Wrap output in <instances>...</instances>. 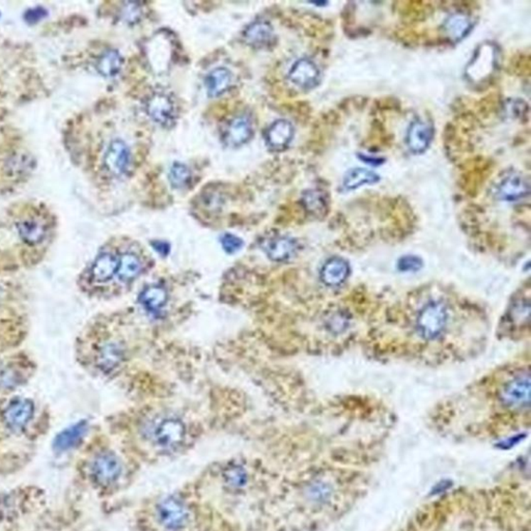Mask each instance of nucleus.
Instances as JSON below:
<instances>
[{
  "mask_svg": "<svg viewBox=\"0 0 531 531\" xmlns=\"http://www.w3.org/2000/svg\"><path fill=\"white\" fill-rule=\"evenodd\" d=\"M88 426L86 421H80V423L65 429V431L56 436V440H54V448L58 451H65L74 448L75 446L81 443L86 433H88Z\"/></svg>",
  "mask_w": 531,
  "mask_h": 531,
  "instance_id": "nucleus-23",
  "label": "nucleus"
},
{
  "mask_svg": "<svg viewBox=\"0 0 531 531\" xmlns=\"http://www.w3.org/2000/svg\"><path fill=\"white\" fill-rule=\"evenodd\" d=\"M191 480L215 531H258L272 487L262 455L213 461Z\"/></svg>",
  "mask_w": 531,
  "mask_h": 531,
  "instance_id": "nucleus-2",
  "label": "nucleus"
},
{
  "mask_svg": "<svg viewBox=\"0 0 531 531\" xmlns=\"http://www.w3.org/2000/svg\"><path fill=\"white\" fill-rule=\"evenodd\" d=\"M25 374L17 363H6L0 367V390L10 391L24 382Z\"/></svg>",
  "mask_w": 531,
  "mask_h": 531,
  "instance_id": "nucleus-26",
  "label": "nucleus"
},
{
  "mask_svg": "<svg viewBox=\"0 0 531 531\" xmlns=\"http://www.w3.org/2000/svg\"><path fill=\"white\" fill-rule=\"evenodd\" d=\"M501 404L510 410H523L530 405V376L520 373L512 377L501 388Z\"/></svg>",
  "mask_w": 531,
  "mask_h": 531,
  "instance_id": "nucleus-6",
  "label": "nucleus"
},
{
  "mask_svg": "<svg viewBox=\"0 0 531 531\" xmlns=\"http://www.w3.org/2000/svg\"><path fill=\"white\" fill-rule=\"evenodd\" d=\"M142 271V262L133 253H122L119 258L117 275L122 283H129L137 278Z\"/></svg>",
  "mask_w": 531,
  "mask_h": 531,
  "instance_id": "nucleus-28",
  "label": "nucleus"
},
{
  "mask_svg": "<svg viewBox=\"0 0 531 531\" xmlns=\"http://www.w3.org/2000/svg\"><path fill=\"white\" fill-rule=\"evenodd\" d=\"M0 300H1V294H0Z\"/></svg>",
  "mask_w": 531,
  "mask_h": 531,
  "instance_id": "nucleus-37",
  "label": "nucleus"
},
{
  "mask_svg": "<svg viewBox=\"0 0 531 531\" xmlns=\"http://www.w3.org/2000/svg\"><path fill=\"white\" fill-rule=\"evenodd\" d=\"M473 23L465 14L455 13L446 18L443 23L444 33L453 42H459L471 33Z\"/></svg>",
  "mask_w": 531,
  "mask_h": 531,
  "instance_id": "nucleus-22",
  "label": "nucleus"
},
{
  "mask_svg": "<svg viewBox=\"0 0 531 531\" xmlns=\"http://www.w3.org/2000/svg\"><path fill=\"white\" fill-rule=\"evenodd\" d=\"M451 321V312L446 302L432 300L424 304L415 317L417 335L423 340L433 342L443 337Z\"/></svg>",
  "mask_w": 531,
  "mask_h": 531,
  "instance_id": "nucleus-5",
  "label": "nucleus"
},
{
  "mask_svg": "<svg viewBox=\"0 0 531 531\" xmlns=\"http://www.w3.org/2000/svg\"><path fill=\"white\" fill-rule=\"evenodd\" d=\"M221 245L224 247V251L228 253H235L239 251L242 248L243 241L237 236L231 235V233H226L222 236Z\"/></svg>",
  "mask_w": 531,
  "mask_h": 531,
  "instance_id": "nucleus-32",
  "label": "nucleus"
},
{
  "mask_svg": "<svg viewBox=\"0 0 531 531\" xmlns=\"http://www.w3.org/2000/svg\"><path fill=\"white\" fill-rule=\"evenodd\" d=\"M244 38L247 44L254 48H262L269 45L273 38V28L265 20H256L245 28Z\"/></svg>",
  "mask_w": 531,
  "mask_h": 531,
  "instance_id": "nucleus-21",
  "label": "nucleus"
},
{
  "mask_svg": "<svg viewBox=\"0 0 531 531\" xmlns=\"http://www.w3.org/2000/svg\"><path fill=\"white\" fill-rule=\"evenodd\" d=\"M140 15H142V11H140L138 4H127L124 8V11H122V18L127 22L137 21L140 19Z\"/></svg>",
  "mask_w": 531,
  "mask_h": 531,
  "instance_id": "nucleus-33",
  "label": "nucleus"
},
{
  "mask_svg": "<svg viewBox=\"0 0 531 531\" xmlns=\"http://www.w3.org/2000/svg\"><path fill=\"white\" fill-rule=\"evenodd\" d=\"M253 134L251 120L244 115L231 120L224 132V142L230 147H240L246 144Z\"/></svg>",
  "mask_w": 531,
  "mask_h": 531,
  "instance_id": "nucleus-16",
  "label": "nucleus"
},
{
  "mask_svg": "<svg viewBox=\"0 0 531 531\" xmlns=\"http://www.w3.org/2000/svg\"><path fill=\"white\" fill-rule=\"evenodd\" d=\"M147 115L161 126H169L176 119V108L169 96L163 93H155L145 104Z\"/></svg>",
  "mask_w": 531,
  "mask_h": 531,
  "instance_id": "nucleus-8",
  "label": "nucleus"
},
{
  "mask_svg": "<svg viewBox=\"0 0 531 531\" xmlns=\"http://www.w3.org/2000/svg\"><path fill=\"white\" fill-rule=\"evenodd\" d=\"M350 275V266L340 258L327 261L321 270V279L328 287H340Z\"/></svg>",
  "mask_w": 531,
  "mask_h": 531,
  "instance_id": "nucleus-18",
  "label": "nucleus"
},
{
  "mask_svg": "<svg viewBox=\"0 0 531 531\" xmlns=\"http://www.w3.org/2000/svg\"><path fill=\"white\" fill-rule=\"evenodd\" d=\"M35 414V405L29 399H19L11 401L2 412L6 428L13 432H20L31 423Z\"/></svg>",
  "mask_w": 531,
  "mask_h": 531,
  "instance_id": "nucleus-7",
  "label": "nucleus"
},
{
  "mask_svg": "<svg viewBox=\"0 0 531 531\" xmlns=\"http://www.w3.org/2000/svg\"><path fill=\"white\" fill-rule=\"evenodd\" d=\"M266 253L273 262H287L297 253L298 245L289 237H276L266 243Z\"/></svg>",
  "mask_w": 531,
  "mask_h": 531,
  "instance_id": "nucleus-19",
  "label": "nucleus"
},
{
  "mask_svg": "<svg viewBox=\"0 0 531 531\" xmlns=\"http://www.w3.org/2000/svg\"><path fill=\"white\" fill-rule=\"evenodd\" d=\"M167 292L160 285H149L140 295V302L149 312H157L167 304Z\"/></svg>",
  "mask_w": 531,
  "mask_h": 531,
  "instance_id": "nucleus-25",
  "label": "nucleus"
},
{
  "mask_svg": "<svg viewBox=\"0 0 531 531\" xmlns=\"http://www.w3.org/2000/svg\"><path fill=\"white\" fill-rule=\"evenodd\" d=\"M124 349L117 342H106L100 348L96 357V364L100 371L111 374L121 365L124 360Z\"/></svg>",
  "mask_w": 531,
  "mask_h": 531,
  "instance_id": "nucleus-17",
  "label": "nucleus"
},
{
  "mask_svg": "<svg viewBox=\"0 0 531 531\" xmlns=\"http://www.w3.org/2000/svg\"><path fill=\"white\" fill-rule=\"evenodd\" d=\"M122 60L117 50H108L100 56L97 69L100 74L105 77H115L121 72Z\"/></svg>",
  "mask_w": 531,
  "mask_h": 531,
  "instance_id": "nucleus-29",
  "label": "nucleus"
},
{
  "mask_svg": "<svg viewBox=\"0 0 531 531\" xmlns=\"http://www.w3.org/2000/svg\"><path fill=\"white\" fill-rule=\"evenodd\" d=\"M263 457L272 487L258 531H323L364 498L374 463L358 451L271 447Z\"/></svg>",
  "mask_w": 531,
  "mask_h": 531,
  "instance_id": "nucleus-1",
  "label": "nucleus"
},
{
  "mask_svg": "<svg viewBox=\"0 0 531 531\" xmlns=\"http://www.w3.org/2000/svg\"><path fill=\"white\" fill-rule=\"evenodd\" d=\"M496 58V50L492 47V45H483L476 52L471 65L467 68V75L471 77L472 80L483 79V77L491 74L495 69Z\"/></svg>",
  "mask_w": 531,
  "mask_h": 531,
  "instance_id": "nucleus-13",
  "label": "nucleus"
},
{
  "mask_svg": "<svg viewBox=\"0 0 531 531\" xmlns=\"http://www.w3.org/2000/svg\"><path fill=\"white\" fill-rule=\"evenodd\" d=\"M417 264H419V262H417L415 258H405V261H401V269H417Z\"/></svg>",
  "mask_w": 531,
  "mask_h": 531,
  "instance_id": "nucleus-36",
  "label": "nucleus"
},
{
  "mask_svg": "<svg viewBox=\"0 0 531 531\" xmlns=\"http://www.w3.org/2000/svg\"><path fill=\"white\" fill-rule=\"evenodd\" d=\"M119 260L113 254L103 253L97 256L90 269L93 283H105L117 275Z\"/></svg>",
  "mask_w": 531,
  "mask_h": 531,
  "instance_id": "nucleus-15",
  "label": "nucleus"
},
{
  "mask_svg": "<svg viewBox=\"0 0 531 531\" xmlns=\"http://www.w3.org/2000/svg\"><path fill=\"white\" fill-rule=\"evenodd\" d=\"M289 79L302 90H312L319 85L321 72L310 58H300L290 68Z\"/></svg>",
  "mask_w": 531,
  "mask_h": 531,
  "instance_id": "nucleus-10",
  "label": "nucleus"
},
{
  "mask_svg": "<svg viewBox=\"0 0 531 531\" xmlns=\"http://www.w3.org/2000/svg\"><path fill=\"white\" fill-rule=\"evenodd\" d=\"M131 525L133 531H215L192 480L144 497Z\"/></svg>",
  "mask_w": 531,
  "mask_h": 531,
  "instance_id": "nucleus-3",
  "label": "nucleus"
},
{
  "mask_svg": "<svg viewBox=\"0 0 531 531\" xmlns=\"http://www.w3.org/2000/svg\"><path fill=\"white\" fill-rule=\"evenodd\" d=\"M18 233L24 243L31 246L41 244L47 236V226L36 218H26L17 224Z\"/></svg>",
  "mask_w": 531,
  "mask_h": 531,
  "instance_id": "nucleus-20",
  "label": "nucleus"
},
{
  "mask_svg": "<svg viewBox=\"0 0 531 531\" xmlns=\"http://www.w3.org/2000/svg\"><path fill=\"white\" fill-rule=\"evenodd\" d=\"M191 172L182 163H174L169 170V181L174 188H184L191 181Z\"/></svg>",
  "mask_w": 531,
  "mask_h": 531,
  "instance_id": "nucleus-31",
  "label": "nucleus"
},
{
  "mask_svg": "<svg viewBox=\"0 0 531 531\" xmlns=\"http://www.w3.org/2000/svg\"><path fill=\"white\" fill-rule=\"evenodd\" d=\"M46 15L47 12L45 9L33 8L27 11L26 14H25V20H26L28 23H36V22L42 20Z\"/></svg>",
  "mask_w": 531,
  "mask_h": 531,
  "instance_id": "nucleus-34",
  "label": "nucleus"
},
{
  "mask_svg": "<svg viewBox=\"0 0 531 531\" xmlns=\"http://www.w3.org/2000/svg\"><path fill=\"white\" fill-rule=\"evenodd\" d=\"M130 149L127 144L122 140H113L104 156L106 169L113 176H122L130 167Z\"/></svg>",
  "mask_w": 531,
  "mask_h": 531,
  "instance_id": "nucleus-11",
  "label": "nucleus"
},
{
  "mask_svg": "<svg viewBox=\"0 0 531 531\" xmlns=\"http://www.w3.org/2000/svg\"><path fill=\"white\" fill-rule=\"evenodd\" d=\"M294 137V127L285 120L274 122L266 131L265 140L268 147L273 151L287 149Z\"/></svg>",
  "mask_w": 531,
  "mask_h": 531,
  "instance_id": "nucleus-14",
  "label": "nucleus"
},
{
  "mask_svg": "<svg viewBox=\"0 0 531 531\" xmlns=\"http://www.w3.org/2000/svg\"><path fill=\"white\" fill-rule=\"evenodd\" d=\"M530 194V182L523 174L512 172L499 182L496 194L505 201H517Z\"/></svg>",
  "mask_w": 531,
  "mask_h": 531,
  "instance_id": "nucleus-9",
  "label": "nucleus"
},
{
  "mask_svg": "<svg viewBox=\"0 0 531 531\" xmlns=\"http://www.w3.org/2000/svg\"><path fill=\"white\" fill-rule=\"evenodd\" d=\"M379 181H380V177L373 170L356 167V169L349 170L345 174L342 186H344L345 189L352 191V190L358 189L363 186L374 185Z\"/></svg>",
  "mask_w": 531,
  "mask_h": 531,
  "instance_id": "nucleus-24",
  "label": "nucleus"
},
{
  "mask_svg": "<svg viewBox=\"0 0 531 531\" xmlns=\"http://www.w3.org/2000/svg\"><path fill=\"white\" fill-rule=\"evenodd\" d=\"M144 469L125 451L108 443L90 449L83 462L85 482L100 497L113 498L128 491Z\"/></svg>",
  "mask_w": 531,
  "mask_h": 531,
  "instance_id": "nucleus-4",
  "label": "nucleus"
},
{
  "mask_svg": "<svg viewBox=\"0 0 531 531\" xmlns=\"http://www.w3.org/2000/svg\"><path fill=\"white\" fill-rule=\"evenodd\" d=\"M231 85V75L224 68H217L206 76V86L211 97H217L226 93Z\"/></svg>",
  "mask_w": 531,
  "mask_h": 531,
  "instance_id": "nucleus-27",
  "label": "nucleus"
},
{
  "mask_svg": "<svg viewBox=\"0 0 531 531\" xmlns=\"http://www.w3.org/2000/svg\"><path fill=\"white\" fill-rule=\"evenodd\" d=\"M433 140V130L430 125L421 120L411 122L406 135V144L415 155L423 154L430 147Z\"/></svg>",
  "mask_w": 531,
  "mask_h": 531,
  "instance_id": "nucleus-12",
  "label": "nucleus"
},
{
  "mask_svg": "<svg viewBox=\"0 0 531 531\" xmlns=\"http://www.w3.org/2000/svg\"><path fill=\"white\" fill-rule=\"evenodd\" d=\"M153 247L159 253L167 256L169 253V245L162 241H156L153 243Z\"/></svg>",
  "mask_w": 531,
  "mask_h": 531,
  "instance_id": "nucleus-35",
  "label": "nucleus"
},
{
  "mask_svg": "<svg viewBox=\"0 0 531 531\" xmlns=\"http://www.w3.org/2000/svg\"><path fill=\"white\" fill-rule=\"evenodd\" d=\"M304 208L312 216H323L327 211V201L325 195L319 190H308L304 192L302 197Z\"/></svg>",
  "mask_w": 531,
  "mask_h": 531,
  "instance_id": "nucleus-30",
  "label": "nucleus"
}]
</instances>
